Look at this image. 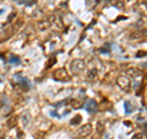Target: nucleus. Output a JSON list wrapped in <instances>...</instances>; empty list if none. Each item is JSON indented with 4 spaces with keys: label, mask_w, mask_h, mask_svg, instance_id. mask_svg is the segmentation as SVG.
Listing matches in <instances>:
<instances>
[{
    "label": "nucleus",
    "mask_w": 147,
    "mask_h": 139,
    "mask_svg": "<svg viewBox=\"0 0 147 139\" xmlns=\"http://www.w3.org/2000/svg\"><path fill=\"white\" fill-rule=\"evenodd\" d=\"M49 26H50V22H49L48 20L39 21L38 24H37V27H38V30H39V31H44V30H47Z\"/></svg>",
    "instance_id": "nucleus-6"
},
{
    "label": "nucleus",
    "mask_w": 147,
    "mask_h": 139,
    "mask_svg": "<svg viewBox=\"0 0 147 139\" xmlns=\"http://www.w3.org/2000/svg\"><path fill=\"white\" fill-rule=\"evenodd\" d=\"M125 107H126V113H130V112H131L130 104H129V102H125Z\"/></svg>",
    "instance_id": "nucleus-14"
},
{
    "label": "nucleus",
    "mask_w": 147,
    "mask_h": 139,
    "mask_svg": "<svg viewBox=\"0 0 147 139\" xmlns=\"http://www.w3.org/2000/svg\"><path fill=\"white\" fill-rule=\"evenodd\" d=\"M16 123H17V117L16 116H12V117H10L7 119V122H6V126L9 128H13L16 126Z\"/></svg>",
    "instance_id": "nucleus-7"
},
{
    "label": "nucleus",
    "mask_w": 147,
    "mask_h": 139,
    "mask_svg": "<svg viewBox=\"0 0 147 139\" xmlns=\"http://www.w3.org/2000/svg\"><path fill=\"white\" fill-rule=\"evenodd\" d=\"M67 104H70L71 105V107H74V108H80L81 106H82V102H80V101H77L76 99H71V100H69L67 101Z\"/></svg>",
    "instance_id": "nucleus-9"
},
{
    "label": "nucleus",
    "mask_w": 147,
    "mask_h": 139,
    "mask_svg": "<svg viewBox=\"0 0 147 139\" xmlns=\"http://www.w3.org/2000/svg\"><path fill=\"white\" fill-rule=\"evenodd\" d=\"M117 82H118V85L124 90H127L129 86H130V80H129L127 78H125V76H119Z\"/></svg>",
    "instance_id": "nucleus-3"
},
{
    "label": "nucleus",
    "mask_w": 147,
    "mask_h": 139,
    "mask_svg": "<svg viewBox=\"0 0 147 139\" xmlns=\"http://www.w3.org/2000/svg\"><path fill=\"white\" fill-rule=\"evenodd\" d=\"M91 132H92V126H91V124H86V126H84V127L80 129L79 136H81V137H87Z\"/></svg>",
    "instance_id": "nucleus-4"
},
{
    "label": "nucleus",
    "mask_w": 147,
    "mask_h": 139,
    "mask_svg": "<svg viewBox=\"0 0 147 139\" xmlns=\"http://www.w3.org/2000/svg\"><path fill=\"white\" fill-rule=\"evenodd\" d=\"M16 1L18 4H26V5H30V4H32L34 0H16Z\"/></svg>",
    "instance_id": "nucleus-10"
},
{
    "label": "nucleus",
    "mask_w": 147,
    "mask_h": 139,
    "mask_svg": "<svg viewBox=\"0 0 147 139\" xmlns=\"http://www.w3.org/2000/svg\"><path fill=\"white\" fill-rule=\"evenodd\" d=\"M80 122H81V116H76L75 119L71 121V124H79Z\"/></svg>",
    "instance_id": "nucleus-12"
},
{
    "label": "nucleus",
    "mask_w": 147,
    "mask_h": 139,
    "mask_svg": "<svg viewBox=\"0 0 147 139\" xmlns=\"http://www.w3.org/2000/svg\"><path fill=\"white\" fill-rule=\"evenodd\" d=\"M55 63H57V59H55V58H50V61H49L48 64H47V68H52Z\"/></svg>",
    "instance_id": "nucleus-11"
},
{
    "label": "nucleus",
    "mask_w": 147,
    "mask_h": 139,
    "mask_svg": "<svg viewBox=\"0 0 147 139\" xmlns=\"http://www.w3.org/2000/svg\"><path fill=\"white\" fill-rule=\"evenodd\" d=\"M53 78L58 81H69L70 80V75H69V73L66 72V69H64V68L57 69L53 74Z\"/></svg>",
    "instance_id": "nucleus-1"
},
{
    "label": "nucleus",
    "mask_w": 147,
    "mask_h": 139,
    "mask_svg": "<svg viewBox=\"0 0 147 139\" xmlns=\"http://www.w3.org/2000/svg\"><path fill=\"white\" fill-rule=\"evenodd\" d=\"M3 11H4V10H3V9H0V14H1V12H3Z\"/></svg>",
    "instance_id": "nucleus-16"
},
{
    "label": "nucleus",
    "mask_w": 147,
    "mask_h": 139,
    "mask_svg": "<svg viewBox=\"0 0 147 139\" xmlns=\"http://www.w3.org/2000/svg\"><path fill=\"white\" fill-rule=\"evenodd\" d=\"M127 74H129L130 76H132V78H137V76L141 75V72L139 70V69H136V68H132V69H129Z\"/></svg>",
    "instance_id": "nucleus-8"
},
{
    "label": "nucleus",
    "mask_w": 147,
    "mask_h": 139,
    "mask_svg": "<svg viewBox=\"0 0 147 139\" xmlns=\"http://www.w3.org/2000/svg\"><path fill=\"white\" fill-rule=\"evenodd\" d=\"M86 110L90 111V112H96V111H97V104H96L93 100H90L86 105Z\"/></svg>",
    "instance_id": "nucleus-5"
},
{
    "label": "nucleus",
    "mask_w": 147,
    "mask_h": 139,
    "mask_svg": "<svg viewBox=\"0 0 147 139\" xmlns=\"http://www.w3.org/2000/svg\"><path fill=\"white\" fill-rule=\"evenodd\" d=\"M71 68L74 73H80L82 69L85 68V63L84 61H81V59H75L72 63H71Z\"/></svg>",
    "instance_id": "nucleus-2"
},
{
    "label": "nucleus",
    "mask_w": 147,
    "mask_h": 139,
    "mask_svg": "<svg viewBox=\"0 0 147 139\" xmlns=\"http://www.w3.org/2000/svg\"><path fill=\"white\" fill-rule=\"evenodd\" d=\"M15 16H16V12H12V14H11V15H10V16H9V17H7V21H9V22H10V21H11V20H12V18H13V17H15Z\"/></svg>",
    "instance_id": "nucleus-15"
},
{
    "label": "nucleus",
    "mask_w": 147,
    "mask_h": 139,
    "mask_svg": "<svg viewBox=\"0 0 147 139\" xmlns=\"http://www.w3.org/2000/svg\"><path fill=\"white\" fill-rule=\"evenodd\" d=\"M10 63H15V64H20V61H18V57H11Z\"/></svg>",
    "instance_id": "nucleus-13"
}]
</instances>
